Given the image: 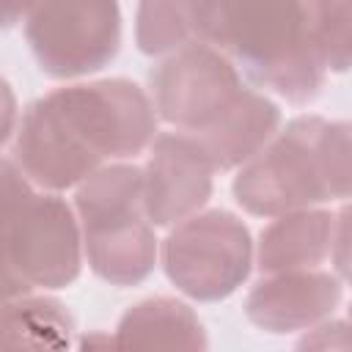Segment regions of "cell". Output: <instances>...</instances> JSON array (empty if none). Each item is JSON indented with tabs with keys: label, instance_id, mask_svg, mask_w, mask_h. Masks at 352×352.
Returning <instances> with one entry per match:
<instances>
[{
	"label": "cell",
	"instance_id": "obj_1",
	"mask_svg": "<svg viewBox=\"0 0 352 352\" xmlns=\"http://www.w3.org/2000/svg\"><path fill=\"white\" fill-rule=\"evenodd\" d=\"M146 91L124 77L55 88L28 104L14 140V160L44 190H66L107 160L140 154L157 135Z\"/></svg>",
	"mask_w": 352,
	"mask_h": 352
},
{
	"label": "cell",
	"instance_id": "obj_2",
	"mask_svg": "<svg viewBox=\"0 0 352 352\" xmlns=\"http://www.w3.org/2000/svg\"><path fill=\"white\" fill-rule=\"evenodd\" d=\"M195 41L239 63L256 82L294 104L324 85L305 3H192Z\"/></svg>",
	"mask_w": 352,
	"mask_h": 352
},
{
	"label": "cell",
	"instance_id": "obj_3",
	"mask_svg": "<svg viewBox=\"0 0 352 352\" xmlns=\"http://www.w3.org/2000/svg\"><path fill=\"white\" fill-rule=\"evenodd\" d=\"M234 201L256 217H280L349 195V124L297 116L234 176Z\"/></svg>",
	"mask_w": 352,
	"mask_h": 352
},
{
	"label": "cell",
	"instance_id": "obj_4",
	"mask_svg": "<svg viewBox=\"0 0 352 352\" xmlns=\"http://www.w3.org/2000/svg\"><path fill=\"white\" fill-rule=\"evenodd\" d=\"M77 226L91 270L113 286L143 283L157 264V236L143 209V170L104 165L77 184Z\"/></svg>",
	"mask_w": 352,
	"mask_h": 352
},
{
	"label": "cell",
	"instance_id": "obj_5",
	"mask_svg": "<svg viewBox=\"0 0 352 352\" xmlns=\"http://www.w3.org/2000/svg\"><path fill=\"white\" fill-rule=\"evenodd\" d=\"M162 267L170 283L198 302L231 297L250 275L253 239L248 226L226 212L209 209L192 214L162 242Z\"/></svg>",
	"mask_w": 352,
	"mask_h": 352
},
{
	"label": "cell",
	"instance_id": "obj_6",
	"mask_svg": "<svg viewBox=\"0 0 352 352\" xmlns=\"http://www.w3.org/2000/svg\"><path fill=\"white\" fill-rule=\"evenodd\" d=\"M0 250L28 289L72 286L82 270V236L72 206L58 195L30 192L0 223Z\"/></svg>",
	"mask_w": 352,
	"mask_h": 352
},
{
	"label": "cell",
	"instance_id": "obj_7",
	"mask_svg": "<svg viewBox=\"0 0 352 352\" xmlns=\"http://www.w3.org/2000/svg\"><path fill=\"white\" fill-rule=\"evenodd\" d=\"M25 38L44 74L72 80L107 66L121 47L116 3H41L25 11Z\"/></svg>",
	"mask_w": 352,
	"mask_h": 352
},
{
	"label": "cell",
	"instance_id": "obj_8",
	"mask_svg": "<svg viewBox=\"0 0 352 352\" xmlns=\"http://www.w3.org/2000/svg\"><path fill=\"white\" fill-rule=\"evenodd\" d=\"M157 118L184 135H201L242 94L236 66L209 44L192 41L170 52L148 74Z\"/></svg>",
	"mask_w": 352,
	"mask_h": 352
},
{
	"label": "cell",
	"instance_id": "obj_9",
	"mask_svg": "<svg viewBox=\"0 0 352 352\" xmlns=\"http://www.w3.org/2000/svg\"><path fill=\"white\" fill-rule=\"evenodd\" d=\"M143 170V209L151 226H176L209 201L214 168L206 151L184 132L151 140Z\"/></svg>",
	"mask_w": 352,
	"mask_h": 352
},
{
	"label": "cell",
	"instance_id": "obj_10",
	"mask_svg": "<svg viewBox=\"0 0 352 352\" xmlns=\"http://www.w3.org/2000/svg\"><path fill=\"white\" fill-rule=\"evenodd\" d=\"M344 297L341 278L324 270L275 272L261 278L245 297L248 319L264 333H294L308 330L338 308Z\"/></svg>",
	"mask_w": 352,
	"mask_h": 352
},
{
	"label": "cell",
	"instance_id": "obj_11",
	"mask_svg": "<svg viewBox=\"0 0 352 352\" xmlns=\"http://www.w3.org/2000/svg\"><path fill=\"white\" fill-rule=\"evenodd\" d=\"M333 248H346V206L341 212L300 209L275 217L258 236V270L264 275L316 270Z\"/></svg>",
	"mask_w": 352,
	"mask_h": 352
},
{
	"label": "cell",
	"instance_id": "obj_12",
	"mask_svg": "<svg viewBox=\"0 0 352 352\" xmlns=\"http://www.w3.org/2000/svg\"><path fill=\"white\" fill-rule=\"evenodd\" d=\"M102 352H209L198 314L176 297H148L124 311Z\"/></svg>",
	"mask_w": 352,
	"mask_h": 352
},
{
	"label": "cell",
	"instance_id": "obj_13",
	"mask_svg": "<svg viewBox=\"0 0 352 352\" xmlns=\"http://www.w3.org/2000/svg\"><path fill=\"white\" fill-rule=\"evenodd\" d=\"M280 110L258 91L242 88L234 104L201 135H190L209 157L214 170H231L256 157L278 132Z\"/></svg>",
	"mask_w": 352,
	"mask_h": 352
},
{
	"label": "cell",
	"instance_id": "obj_14",
	"mask_svg": "<svg viewBox=\"0 0 352 352\" xmlns=\"http://www.w3.org/2000/svg\"><path fill=\"white\" fill-rule=\"evenodd\" d=\"M74 319L55 297H16L0 302V352H69Z\"/></svg>",
	"mask_w": 352,
	"mask_h": 352
},
{
	"label": "cell",
	"instance_id": "obj_15",
	"mask_svg": "<svg viewBox=\"0 0 352 352\" xmlns=\"http://www.w3.org/2000/svg\"><path fill=\"white\" fill-rule=\"evenodd\" d=\"M135 38L140 52H176L195 41L192 3H143L138 8Z\"/></svg>",
	"mask_w": 352,
	"mask_h": 352
},
{
	"label": "cell",
	"instance_id": "obj_16",
	"mask_svg": "<svg viewBox=\"0 0 352 352\" xmlns=\"http://www.w3.org/2000/svg\"><path fill=\"white\" fill-rule=\"evenodd\" d=\"M316 55L324 72H346L352 60V3H305Z\"/></svg>",
	"mask_w": 352,
	"mask_h": 352
},
{
	"label": "cell",
	"instance_id": "obj_17",
	"mask_svg": "<svg viewBox=\"0 0 352 352\" xmlns=\"http://www.w3.org/2000/svg\"><path fill=\"white\" fill-rule=\"evenodd\" d=\"M294 352H349V324L346 319L319 322L311 333L300 338Z\"/></svg>",
	"mask_w": 352,
	"mask_h": 352
},
{
	"label": "cell",
	"instance_id": "obj_18",
	"mask_svg": "<svg viewBox=\"0 0 352 352\" xmlns=\"http://www.w3.org/2000/svg\"><path fill=\"white\" fill-rule=\"evenodd\" d=\"M30 184L28 179L22 176V170L8 162V160H0V223L6 217H11L16 212V206L30 195Z\"/></svg>",
	"mask_w": 352,
	"mask_h": 352
},
{
	"label": "cell",
	"instance_id": "obj_19",
	"mask_svg": "<svg viewBox=\"0 0 352 352\" xmlns=\"http://www.w3.org/2000/svg\"><path fill=\"white\" fill-rule=\"evenodd\" d=\"M14 126H16V96L11 85L0 77V146L11 138Z\"/></svg>",
	"mask_w": 352,
	"mask_h": 352
},
{
	"label": "cell",
	"instance_id": "obj_20",
	"mask_svg": "<svg viewBox=\"0 0 352 352\" xmlns=\"http://www.w3.org/2000/svg\"><path fill=\"white\" fill-rule=\"evenodd\" d=\"M25 11H28V8H16V6H14V8H3V6H0V28H8V25H14L16 19H25Z\"/></svg>",
	"mask_w": 352,
	"mask_h": 352
}]
</instances>
